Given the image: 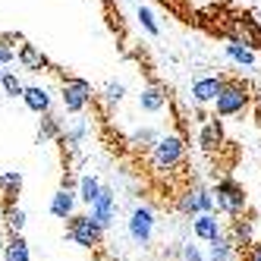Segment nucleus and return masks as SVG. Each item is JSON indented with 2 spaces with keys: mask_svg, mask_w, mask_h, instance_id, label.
<instances>
[{
  "mask_svg": "<svg viewBox=\"0 0 261 261\" xmlns=\"http://www.w3.org/2000/svg\"><path fill=\"white\" fill-rule=\"evenodd\" d=\"M198 145H201V154L208 158L214 164V176H227L233 173V167L239 164V145L227 139V133H223V123L220 117L214 114L211 120L201 123V133H198Z\"/></svg>",
  "mask_w": 261,
  "mask_h": 261,
  "instance_id": "1",
  "label": "nucleus"
},
{
  "mask_svg": "<svg viewBox=\"0 0 261 261\" xmlns=\"http://www.w3.org/2000/svg\"><path fill=\"white\" fill-rule=\"evenodd\" d=\"M249 104H252V85L242 79V76H227V82H223V88H220V95L214 98V114L220 120H227V117L242 114Z\"/></svg>",
  "mask_w": 261,
  "mask_h": 261,
  "instance_id": "2",
  "label": "nucleus"
},
{
  "mask_svg": "<svg viewBox=\"0 0 261 261\" xmlns=\"http://www.w3.org/2000/svg\"><path fill=\"white\" fill-rule=\"evenodd\" d=\"M151 167L158 173H176L186 167V145L179 136H164L151 148Z\"/></svg>",
  "mask_w": 261,
  "mask_h": 261,
  "instance_id": "3",
  "label": "nucleus"
},
{
  "mask_svg": "<svg viewBox=\"0 0 261 261\" xmlns=\"http://www.w3.org/2000/svg\"><path fill=\"white\" fill-rule=\"evenodd\" d=\"M214 198H217V208L223 214H239L249 208V198H246V189L227 173V176H217V186H214Z\"/></svg>",
  "mask_w": 261,
  "mask_h": 261,
  "instance_id": "4",
  "label": "nucleus"
},
{
  "mask_svg": "<svg viewBox=\"0 0 261 261\" xmlns=\"http://www.w3.org/2000/svg\"><path fill=\"white\" fill-rule=\"evenodd\" d=\"M255 211L252 208H246V211H239V214H233L230 217V230H227V239L233 242V249H236V261L249 252V246H252V230H255Z\"/></svg>",
  "mask_w": 261,
  "mask_h": 261,
  "instance_id": "5",
  "label": "nucleus"
},
{
  "mask_svg": "<svg viewBox=\"0 0 261 261\" xmlns=\"http://www.w3.org/2000/svg\"><path fill=\"white\" fill-rule=\"evenodd\" d=\"M101 230L104 227L91 214H72L69 217V227H66L69 239L76 242V246H85V249H91V246H98V242H101Z\"/></svg>",
  "mask_w": 261,
  "mask_h": 261,
  "instance_id": "6",
  "label": "nucleus"
},
{
  "mask_svg": "<svg viewBox=\"0 0 261 261\" xmlns=\"http://www.w3.org/2000/svg\"><path fill=\"white\" fill-rule=\"evenodd\" d=\"M176 208L182 214H204V211H211L214 208V195H208L201 189V186H186V189L176 195Z\"/></svg>",
  "mask_w": 261,
  "mask_h": 261,
  "instance_id": "7",
  "label": "nucleus"
},
{
  "mask_svg": "<svg viewBox=\"0 0 261 261\" xmlns=\"http://www.w3.org/2000/svg\"><path fill=\"white\" fill-rule=\"evenodd\" d=\"M88 101H91V85L85 79H66L63 82V107L69 114H79Z\"/></svg>",
  "mask_w": 261,
  "mask_h": 261,
  "instance_id": "8",
  "label": "nucleus"
},
{
  "mask_svg": "<svg viewBox=\"0 0 261 261\" xmlns=\"http://www.w3.org/2000/svg\"><path fill=\"white\" fill-rule=\"evenodd\" d=\"M223 82H227V76H208V79H198V82L192 85V98H195L198 104H208V101H214V98L220 95Z\"/></svg>",
  "mask_w": 261,
  "mask_h": 261,
  "instance_id": "9",
  "label": "nucleus"
},
{
  "mask_svg": "<svg viewBox=\"0 0 261 261\" xmlns=\"http://www.w3.org/2000/svg\"><path fill=\"white\" fill-rule=\"evenodd\" d=\"M88 208H91V217H95L101 227H107V223L114 220V192H110V189H101V195L91 201Z\"/></svg>",
  "mask_w": 261,
  "mask_h": 261,
  "instance_id": "10",
  "label": "nucleus"
},
{
  "mask_svg": "<svg viewBox=\"0 0 261 261\" xmlns=\"http://www.w3.org/2000/svg\"><path fill=\"white\" fill-rule=\"evenodd\" d=\"M151 227H154V217L148 208H136L133 211V220H129V233H133V239L145 242L148 236H151Z\"/></svg>",
  "mask_w": 261,
  "mask_h": 261,
  "instance_id": "11",
  "label": "nucleus"
},
{
  "mask_svg": "<svg viewBox=\"0 0 261 261\" xmlns=\"http://www.w3.org/2000/svg\"><path fill=\"white\" fill-rule=\"evenodd\" d=\"M72 208H76V195H72V189L66 186V189H60L57 195H54V201H50V214L60 217V220H66V217H72Z\"/></svg>",
  "mask_w": 261,
  "mask_h": 261,
  "instance_id": "12",
  "label": "nucleus"
},
{
  "mask_svg": "<svg viewBox=\"0 0 261 261\" xmlns=\"http://www.w3.org/2000/svg\"><path fill=\"white\" fill-rule=\"evenodd\" d=\"M195 236H201V239H217L220 236V227H217V217L211 214V211H204V214H195Z\"/></svg>",
  "mask_w": 261,
  "mask_h": 261,
  "instance_id": "13",
  "label": "nucleus"
},
{
  "mask_svg": "<svg viewBox=\"0 0 261 261\" xmlns=\"http://www.w3.org/2000/svg\"><path fill=\"white\" fill-rule=\"evenodd\" d=\"M19 60H22V66H25V69H32V72H38V69H44V66H47V57H44V54L35 47V44H22Z\"/></svg>",
  "mask_w": 261,
  "mask_h": 261,
  "instance_id": "14",
  "label": "nucleus"
},
{
  "mask_svg": "<svg viewBox=\"0 0 261 261\" xmlns=\"http://www.w3.org/2000/svg\"><path fill=\"white\" fill-rule=\"evenodd\" d=\"M233 258H236V249L227 239V233H220L217 239H211V261H233Z\"/></svg>",
  "mask_w": 261,
  "mask_h": 261,
  "instance_id": "15",
  "label": "nucleus"
},
{
  "mask_svg": "<svg viewBox=\"0 0 261 261\" xmlns=\"http://www.w3.org/2000/svg\"><path fill=\"white\" fill-rule=\"evenodd\" d=\"M164 101H167V95L158 88V85H151V88H145L142 95H139V104H142V110H148V114H154V110H161L164 107Z\"/></svg>",
  "mask_w": 261,
  "mask_h": 261,
  "instance_id": "16",
  "label": "nucleus"
},
{
  "mask_svg": "<svg viewBox=\"0 0 261 261\" xmlns=\"http://www.w3.org/2000/svg\"><path fill=\"white\" fill-rule=\"evenodd\" d=\"M22 98H25V104L35 110V114H44V110L50 107V98H47V91H44V88H35V85H32V88H25V95H22Z\"/></svg>",
  "mask_w": 261,
  "mask_h": 261,
  "instance_id": "17",
  "label": "nucleus"
},
{
  "mask_svg": "<svg viewBox=\"0 0 261 261\" xmlns=\"http://www.w3.org/2000/svg\"><path fill=\"white\" fill-rule=\"evenodd\" d=\"M255 54H258V50H252V47H246V44L227 41V57H230V60H236V63H246V66H252V63H255Z\"/></svg>",
  "mask_w": 261,
  "mask_h": 261,
  "instance_id": "18",
  "label": "nucleus"
},
{
  "mask_svg": "<svg viewBox=\"0 0 261 261\" xmlns=\"http://www.w3.org/2000/svg\"><path fill=\"white\" fill-rule=\"evenodd\" d=\"M7 261H29V246L19 233H13V239L7 242Z\"/></svg>",
  "mask_w": 261,
  "mask_h": 261,
  "instance_id": "19",
  "label": "nucleus"
},
{
  "mask_svg": "<svg viewBox=\"0 0 261 261\" xmlns=\"http://www.w3.org/2000/svg\"><path fill=\"white\" fill-rule=\"evenodd\" d=\"M98 195H101V182H98L95 176H85V179L79 182V198H82L85 204H91Z\"/></svg>",
  "mask_w": 261,
  "mask_h": 261,
  "instance_id": "20",
  "label": "nucleus"
},
{
  "mask_svg": "<svg viewBox=\"0 0 261 261\" xmlns=\"http://www.w3.org/2000/svg\"><path fill=\"white\" fill-rule=\"evenodd\" d=\"M0 85H4V91H7V95H13V98H22L25 95V88L19 85V79H16L13 72H4V82H0Z\"/></svg>",
  "mask_w": 261,
  "mask_h": 261,
  "instance_id": "21",
  "label": "nucleus"
},
{
  "mask_svg": "<svg viewBox=\"0 0 261 261\" xmlns=\"http://www.w3.org/2000/svg\"><path fill=\"white\" fill-rule=\"evenodd\" d=\"M7 227H10L13 233H19V230L25 227V214H22L19 208H7Z\"/></svg>",
  "mask_w": 261,
  "mask_h": 261,
  "instance_id": "22",
  "label": "nucleus"
},
{
  "mask_svg": "<svg viewBox=\"0 0 261 261\" xmlns=\"http://www.w3.org/2000/svg\"><path fill=\"white\" fill-rule=\"evenodd\" d=\"M19 186H22V176H19V173H7V176H0V189H4L7 195L19 192Z\"/></svg>",
  "mask_w": 261,
  "mask_h": 261,
  "instance_id": "23",
  "label": "nucleus"
},
{
  "mask_svg": "<svg viewBox=\"0 0 261 261\" xmlns=\"http://www.w3.org/2000/svg\"><path fill=\"white\" fill-rule=\"evenodd\" d=\"M239 261H261V239H255V242H252V246H249V252H246V255H242Z\"/></svg>",
  "mask_w": 261,
  "mask_h": 261,
  "instance_id": "24",
  "label": "nucleus"
},
{
  "mask_svg": "<svg viewBox=\"0 0 261 261\" xmlns=\"http://www.w3.org/2000/svg\"><path fill=\"white\" fill-rule=\"evenodd\" d=\"M139 19H142V25H145L148 32H151V35H158V25H154V19H151V13H148L145 7L139 10Z\"/></svg>",
  "mask_w": 261,
  "mask_h": 261,
  "instance_id": "25",
  "label": "nucleus"
},
{
  "mask_svg": "<svg viewBox=\"0 0 261 261\" xmlns=\"http://www.w3.org/2000/svg\"><path fill=\"white\" fill-rule=\"evenodd\" d=\"M120 98H123V85L110 82V85H107V101H120Z\"/></svg>",
  "mask_w": 261,
  "mask_h": 261,
  "instance_id": "26",
  "label": "nucleus"
},
{
  "mask_svg": "<svg viewBox=\"0 0 261 261\" xmlns=\"http://www.w3.org/2000/svg\"><path fill=\"white\" fill-rule=\"evenodd\" d=\"M186 258H189V261H201L198 252H195V246H186Z\"/></svg>",
  "mask_w": 261,
  "mask_h": 261,
  "instance_id": "27",
  "label": "nucleus"
},
{
  "mask_svg": "<svg viewBox=\"0 0 261 261\" xmlns=\"http://www.w3.org/2000/svg\"><path fill=\"white\" fill-rule=\"evenodd\" d=\"M161 4H164V7H170L173 13H179V4H176V0H161Z\"/></svg>",
  "mask_w": 261,
  "mask_h": 261,
  "instance_id": "28",
  "label": "nucleus"
},
{
  "mask_svg": "<svg viewBox=\"0 0 261 261\" xmlns=\"http://www.w3.org/2000/svg\"><path fill=\"white\" fill-rule=\"evenodd\" d=\"M255 120H258V126H261V101H255Z\"/></svg>",
  "mask_w": 261,
  "mask_h": 261,
  "instance_id": "29",
  "label": "nucleus"
},
{
  "mask_svg": "<svg viewBox=\"0 0 261 261\" xmlns=\"http://www.w3.org/2000/svg\"><path fill=\"white\" fill-rule=\"evenodd\" d=\"M10 60V50H0V63H7Z\"/></svg>",
  "mask_w": 261,
  "mask_h": 261,
  "instance_id": "30",
  "label": "nucleus"
},
{
  "mask_svg": "<svg viewBox=\"0 0 261 261\" xmlns=\"http://www.w3.org/2000/svg\"><path fill=\"white\" fill-rule=\"evenodd\" d=\"M0 82H4V69H0Z\"/></svg>",
  "mask_w": 261,
  "mask_h": 261,
  "instance_id": "31",
  "label": "nucleus"
},
{
  "mask_svg": "<svg viewBox=\"0 0 261 261\" xmlns=\"http://www.w3.org/2000/svg\"><path fill=\"white\" fill-rule=\"evenodd\" d=\"M95 261H104V258H95Z\"/></svg>",
  "mask_w": 261,
  "mask_h": 261,
  "instance_id": "32",
  "label": "nucleus"
},
{
  "mask_svg": "<svg viewBox=\"0 0 261 261\" xmlns=\"http://www.w3.org/2000/svg\"><path fill=\"white\" fill-rule=\"evenodd\" d=\"M258 54H261V50H258Z\"/></svg>",
  "mask_w": 261,
  "mask_h": 261,
  "instance_id": "33",
  "label": "nucleus"
}]
</instances>
